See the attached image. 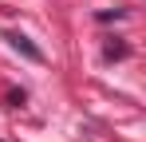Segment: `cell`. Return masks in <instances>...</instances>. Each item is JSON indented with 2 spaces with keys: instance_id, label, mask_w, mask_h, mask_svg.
<instances>
[{
  "instance_id": "6da1fadb",
  "label": "cell",
  "mask_w": 146,
  "mask_h": 142,
  "mask_svg": "<svg viewBox=\"0 0 146 142\" xmlns=\"http://www.w3.org/2000/svg\"><path fill=\"white\" fill-rule=\"evenodd\" d=\"M4 40H8V44L16 47V51H24V55L32 59V63H40V59H44V51H40V47L32 44V40H28L24 32H4Z\"/></svg>"
},
{
  "instance_id": "7a4b0ae2",
  "label": "cell",
  "mask_w": 146,
  "mask_h": 142,
  "mask_svg": "<svg viewBox=\"0 0 146 142\" xmlns=\"http://www.w3.org/2000/svg\"><path fill=\"white\" fill-rule=\"evenodd\" d=\"M122 55H126V47H122V44H111V47H107V59H122Z\"/></svg>"
}]
</instances>
